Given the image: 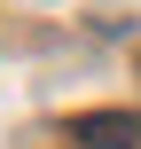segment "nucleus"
Instances as JSON below:
<instances>
[{"label": "nucleus", "mask_w": 141, "mask_h": 149, "mask_svg": "<svg viewBox=\"0 0 141 149\" xmlns=\"http://www.w3.org/2000/svg\"><path fill=\"white\" fill-rule=\"evenodd\" d=\"M78 141H86V149H141V118H133V110H102V118H78Z\"/></svg>", "instance_id": "nucleus-1"}]
</instances>
